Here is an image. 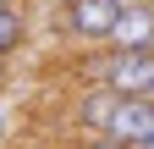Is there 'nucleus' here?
<instances>
[{"label":"nucleus","instance_id":"obj_1","mask_svg":"<svg viewBox=\"0 0 154 149\" xmlns=\"http://www.w3.org/2000/svg\"><path fill=\"white\" fill-rule=\"evenodd\" d=\"M88 78L94 83H105L116 88L121 100H154V50H99V55H88Z\"/></svg>","mask_w":154,"mask_h":149},{"label":"nucleus","instance_id":"obj_2","mask_svg":"<svg viewBox=\"0 0 154 149\" xmlns=\"http://www.w3.org/2000/svg\"><path fill=\"white\" fill-rule=\"evenodd\" d=\"M121 11H127V0H66L61 6V33H72L83 44H110Z\"/></svg>","mask_w":154,"mask_h":149},{"label":"nucleus","instance_id":"obj_3","mask_svg":"<svg viewBox=\"0 0 154 149\" xmlns=\"http://www.w3.org/2000/svg\"><path fill=\"white\" fill-rule=\"evenodd\" d=\"M116 105H121V94H116V88H105V83H88L83 94H77L72 127H77L83 138H99V133H110V116H116Z\"/></svg>","mask_w":154,"mask_h":149},{"label":"nucleus","instance_id":"obj_4","mask_svg":"<svg viewBox=\"0 0 154 149\" xmlns=\"http://www.w3.org/2000/svg\"><path fill=\"white\" fill-rule=\"evenodd\" d=\"M110 138L132 144V149H149L154 144V100H121L116 116H110Z\"/></svg>","mask_w":154,"mask_h":149},{"label":"nucleus","instance_id":"obj_5","mask_svg":"<svg viewBox=\"0 0 154 149\" xmlns=\"http://www.w3.org/2000/svg\"><path fill=\"white\" fill-rule=\"evenodd\" d=\"M110 50H154V6H127L110 33Z\"/></svg>","mask_w":154,"mask_h":149},{"label":"nucleus","instance_id":"obj_6","mask_svg":"<svg viewBox=\"0 0 154 149\" xmlns=\"http://www.w3.org/2000/svg\"><path fill=\"white\" fill-rule=\"evenodd\" d=\"M22 39H28V17H22V6H0V61H6L11 50H22Z\"/></svg>","mask_w":154,"mask_h":149},{"label":"nucleus","instance_id":"obj_7","mask_svg":"<svg viewBox=\"0 0 154 149\" xmlns=\"http://www.w3.org/2000/svg\"><path fill=\"white\" fill-rule=\"evenodd\" d=\"M83 149H132V144H116L110 133H99V138H83Z\"/></svg>","mask_w":154,"mask_h":149},{"label":"nucleus","instance_id":"obj_8","mask_svg":"<svg viewBox=\"0 0 154 149\" xmlns=\"http://www.w3.org/2000/svg\"><path fill=\"white\" fill-rule=\"evenodd\" d=\"M0 138H6V105H0Z\"/></svg>","mask_w":154,"mask_h":149},{"label":"nucleus","instance_id":"obj_9","mask_svg":"<svg viewBox=\"0 0 154 149\" xmlns=\"http://www.w3.org/2000/svg\"><path fill=\"white\" fill-rule=\"evenodd\" d=\"M127 6H154V0H127Z\"/></svg>","mask_w":154,"mask_h":149},{"label":"nucleus","instance_id":"obj_10","mask_svg":"<svg viewBox=\"0 0 154 149\" xmlns=\"http://www.w3.org/2000/svg\"><path fill=\"white\" fill-rule=\"evenodd\" d=\"M0 6H22V0H0Z\"/></svg>","mask_w":154,"mask_h":149},{"label":"nucleus","instance_id":"obj_11","mask_svg":"<svg viewBox=\"0 0 154 149\" xmlns=\"http://www.w3.org/2000/svg\"><path fill=\"white\" fill-rule=\"evenodd\" d=\"M0 72H6V66H0Z\"/></svg>","mask_w":154,"mask_h":149}]
</instances>
